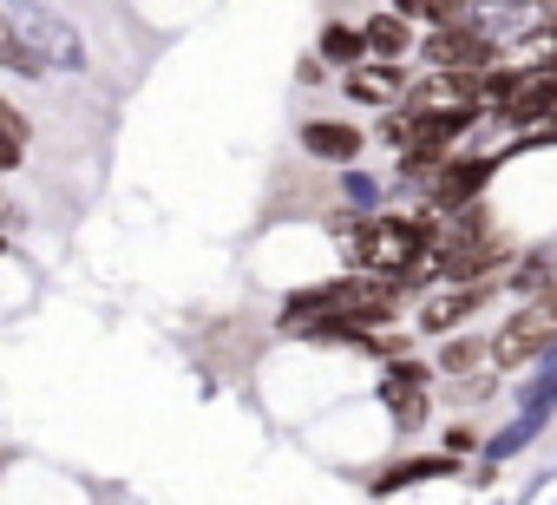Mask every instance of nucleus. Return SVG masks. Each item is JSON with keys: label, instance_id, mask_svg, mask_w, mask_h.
Returning <instances> with one entry per match:
<instances>
[{"label": "nucleus", "instance_id": "obj_6", "mask_svg": "<svg viewBox=\"0 0 557 505\" xmlns=\"http://www.w3.org/2000/svg\"><path fill=\"white\" fill-rule=\"evenodd\" d=\"M492 47L472 34V27H446L426 40V73H485Z\"/></svg>", "mask_w": 557, "mask_h": 505}, {"label": "nucleus", "instance_id": "obj_3", "mask_svg": "<svg viewBox=\"0 0 557 505\" xmlns=\"http://www.w3.org/2000/svg\"><path fill=\"white\" fill-rule=\"evenodd\" d=\"M550 342H557V303L544 296V303H524V309H511V316L492 329L485 355H492V368H518V361L544 355Z\"/></svg>", "mask_w": 557, "mask_h": 505}, {"label": "nucleus", "instance_id": "obj_9", "mask_svg": "<svg viewBox=\"0 0 557 505\" xmlns=\"http://www.w3.org/2000/svg\"><path fill=\"white\" fill-rule=\"evenodd\" d=\"M302 138H309V151H322V158H355V151H361V132H348V125H309Z\"/></svg>", "mask_w": 557, "mask_h": 505}, {"label": "nucleus", "instance_id": "obj_4", "mask_svg": "<svg viewBox=\"0 0 557 505\" xmlns=\"http://www.w3.org/2000/svg\"><path fill=\"white\" fill-rule=\"evenodd\" d=\"M309 309H322V329H374L387 309H394V283L381 276H355V283H335V290H315Z\"/></svg>", "mask_w": 557, "mask_h": 505}, {"label": "nucleus", "instance_id": "obj_7", "mask_svg": "<svg viewBox=\"0 0 557 505\" xmlns=\"http://www.w3.org/2000/svg\"><path fill=\"white\" fill-rule=\"evenodd\" d=\"M348 93H355L361 106H387V99L407 93V73H400L394 60H361V66L348 73Z\"/></svg>", "mask_w": 557, "mask_h": 505}, {"label": "nucleus", "instance_id": "obj_11", "mask_svg": "<svg viewBox=\"0 0 557 505\" xmlns=\"http://www.w3.org/2000/svg\"><path fill=\"white\" fill-rule=\"evenodd\" d=\"M387 401L407 414V407L420 401V374H413V368H394V374H387Z\"/></svg>", "mask_w": 557, "mask_h": 505}, {"label": "nucleus", "instance_id": "obj_10", "mask_svg": "<svg viewBox=\"0 0 557 505\" xmlns=\"http://www.w3.org/2000/svg\"><path fill=\"white\" fill-rule=\"evenodd\" d=\"M21 145H27V119L0 99V171H14L21 164Z\"/></svg>", "mask_w": 557, "mask_h": 505}, {"label": "nucleus", "instance_id": "obj_8", "mask_svg": "<svg viewBox=\"0 0 557 505\" xmlns=\"http://www.w3.org/2000/svg\"><path fill=\"white\" fill-rule=\"evenodd\" d=\"M361 47H368L374 60H400V47H407V21H400V14H374V21L361 27Z\"/></svg>", "mask_w": 557, "mask_h": 505}, {"label": "nucleus", "instance_id": "obj_1", "mask_svg": "<svg viewBox=\"0 0 557 505\" xmlns=\"http://www.w3.org/2000/svg\"><path fill=\"white\" fill-rule=\"evenodd\" d=\"M0 34L21 53V73H79L86 66V40L73 34V21H60L53 8L34 0H0Z\"/></svg>", "mask_w": 557, "mask_h": 505}, {"label": "nucleus", "instance_id": "obj_2", "mask_svg": "<svg viewBox=\"0 0 557 505\" xmlns=\"http://www.w3.org/2000/svg\"><path fill=\"white\" fill-rule=\"evenodd\" d=\"M426 243H433V230L420 217H374V223H361L348 236V257L361 270H374V276H400V270H413L426 257Z\"/></svg>", "mask_w": 557, "mask_h": 505}, {"label": "nucleus", "instance_id": "obj_5", "mask_svg": "<svg viewBox=\"0 0 557 505\" xmlns=\"http://www.w3.org/2000/svg\"><path fill=\"white\" fill-rule=\"evenodd\" d=\"M485 296H492V283L459 276V283H446V290H433V296L420 303V329H426V335H446V329H459L466 316H479Z\"/></svg>", "mask_w": 557, "mask_h": 505}]
</instances>
